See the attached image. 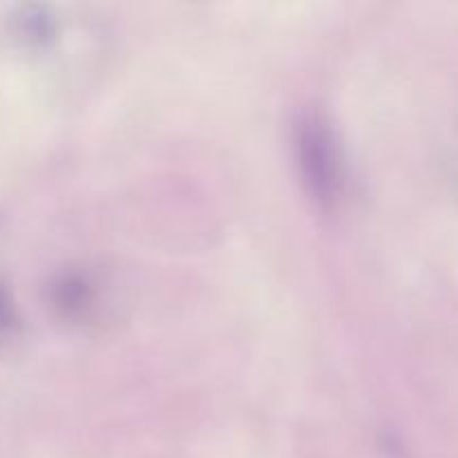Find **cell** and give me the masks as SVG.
<instances>
[{
  "label": "cell",
  "instance_id": "obj_1",
  "mask_svg": "<svg viewBox=\"0 0 458 458\" xmlns=\"http://www.w3.org/2000/svg\"><path fill=\"white\" fill-rule=\"evenodd\" d=\"M300 165L304 182L311 186L320 201H331L340 192V161L334 148V139L327 125L318 119H307L300 125L298 137Z\"/></svg>",
  "mask_w": 458,
  "mask_h": 458
}]
</instances>
